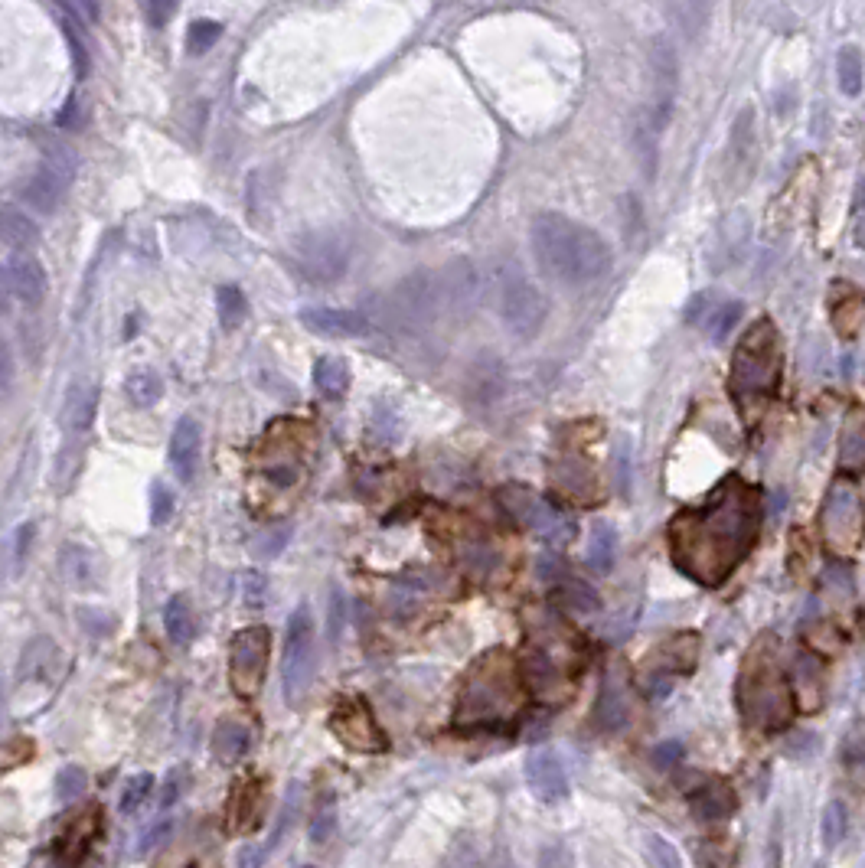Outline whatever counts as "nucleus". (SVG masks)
<instances>
[{
  "label": "nucleus",
  "mask_w": 865,
  "mask_h": 868,
  "mask_svg": "<svg viewBox=\"0 0 865 868\" xmlns=\"http://www.w3.org/2000/svg\"><path fill=\"white\" fill-rule=\"evenodd\" d=\"M761 529L758 490L741 477H725L712 500L683 510L670 523L673 565L702 588H719L745 562Z\"/></svg>",
  "instance_id": "nucleus-1"
},
{
  "label": "nucleus",
  "mask_w": 865,
  "mask_h": 868,
  "mask_svg": "<svg viewBox=\"0 0 865 868\" xmlns=\"http://www.w3.org/2000/svg\"><path fill=\"white\" fill-rule=\"evenodd\" d=\"M529 245L542 275L565 288H582L611 271L608 242L562 213H539L529 226Z\"/></svg>",
  "instance_id": "nucleus-2"
},
{
  "label": "nucleus",
  "mask_w": 865,
  "mask_h": 868,
  "mask_svg": "<svg viewBox=\"0 0 865 868\" xmlns=\"http://www.w3.org/2000/svg\"><path fill=\"white\" fill-rule=\"evenodd\" d=\"M738 712L748 728L764 731H784L794 718V692L790 679L781 666V647L774 634H764L751 643V650L741 663L738 686H735Z\"/></svg>",
  "instance_id": "nucleus-3"
},
{
  "label": "nucleus",
  "mask_w": 865,
  "mask_h": 868,
  "mask_svg": "<svg viewBox=\"0 0 865 868\" xmlns=\"http://www.w3.org/2000/svg\"><path fill=\"white\" fill-rule=\"evenodd\" d=\"M523 705V682L516 660L506 650H490L471 666L457 696V728H500L510 725Z\"/></svg>",
  "instance_id": "nucleus-4"
},
{
  "label": "nucleus",
  "mask_w": 865,
  "mask_h": 868,
  "mask_svg": "<svg viewBox=\"0 0 865 868\" xmlns=\"http://www.w3.org/2000/svg\"><path fill=\"white\" fill-rule=\"evenodd\" d=\"M781 369H784L781 333H777L768 317H761L745 330V337L735 346L728 389H732V395L745 408L755 402H768L777 386H781Z\"/></svg>",
  "instance_id": "nucleus-5"
},
{
  "label": "nucleus",
  "mask_w": 865,
  "mask_h": 868,
  "mask_svg": "<svg viewBox=\"0 0 865 868\" xmlns=\"http://www.w3.org/2000/svg\"><path fill=\"white\" fill-rule=\"evenodd\" d=\"M820 536L833 555H852L865 542V503L852 483L836 480L826 490L820 510Z\"/></svg>",
  "instance_id": "nucleus-6"
},
{
  "label": "nucleus",
  "mask_w": 865,
  "mask_h": 868,
  "mask_svg": "<svg viewBox=\"0 0 865 868\" xmlns=\"http://www.w3.org/2000/svg\"><path fill=\"white\" fill-rule=\"evenodd\" d=\"M444 294L438 275H412L399 281L382 301V320L395 330H422L441 314Z\"/></svg>",
  "instance_id": "nucleus-7"
},
{
  "label": "nucleus",
  "mask_w": 865,
  "mask_h": 868,
  "mask_svg": "<svg viewBox=\"0 0 865 868\" xmlns=\"http://www.w3.org/2000/svg\"><path fill=\"white\" fill-rule=\"evenodd\" d=\"M497 500L519 526L529 529L533 536H539L546 545L562 549V545H568L575 539V523H572V519H568L562 510H555L549 500H542L536 490L519 487V483H510V487L500 490Z\"/></svg>",
  "instance_id": "nucleus-8"
},
{
  "label": "nucleus",
  "mask_w": 865,
  "mask_h": 868,
  "mask_svg": "<svg viewBox=\"0 0 865 868\" xmlns=\"http://www.w3.org/2000/svg\"><path fill=\"white\" fill-rule=\"evenodd\" d=\"M314 679V620L311 611L301 604L294 607L288 617V630H284V676L281 689L284 699L291 705H301Z\"/></svg>",
  "instance_id": "nucleus-9"
},
{
  "label": "nucleus",
  "mask_w": 865,
  "mask_h": 868,
  "mask_svg": "<svg viewBox=\"0 0 865 868\" xmlns=\"http://www.w3.org/2000/svg\"><path fill=\"white\" fill-rule=\"evenodd\" d=\"M549 317V301L516 268L500 275V320L519 340H533Z\"/></svg>",
  "instance_id": "nucleus-10"
},
{
  "label": "nucleus",
  "mask_w": 865,
  "mask_h": 868,
  "mask_svg": "<svg viewBox=\"0 0 865 868\" xmlns=\"http://www.w3.org/2000/svg\"><path fill=\"white\" fill-rule=\"evenodd\" d=\"M696 656H699V637L696 634H676L663 643V647L653 650L644 666L637 673V686L644 689L647 699H666L670 689L676 686V679L689 673L696 666Z\"/></svg>",
  "instance_id": "nucleus-11"
},
{
  "label": "nucleus",
  "mask_w": 865,
  "mask_h": 868,
  "mask_svg": "<svg viewBox=\"0 0 865 868\" xmlns=\"http://www.w3.org/2000/svg\"><path fill=\"white\" fill-rule=\"evenodd\" d=\"M271 637L265 627H245L232 637L229 647V682L239 699L252 702L262 692L265 669H268Z\"/></svg>",
  "instance_id": "nucleus-12"
},
{
  "label": "nucleus",
  "mask_w": 865,
  "mask_h": 868,
  "mask_svg": "<svg viewBox=\"0 0 865 868\" xmlns=\"http://www.w3.org/2000/svg\"><path fill=\"white\" fill-rule=\"evenodd\" d=\"M294 262L311 281L330 284L343 278V271L350 268V242L343 232H307L294 242Z\"/></svg>",
  "instance_id": "nucleus-13"
},
{
  "label": "nucleus",
  "mask_w": 865,
  "mask_h": 868,
  "mask_svg": "<svg viewBox=\"0 0 865 868\" xmlns=\"http://www.w3.org/2000/svg\"><path fill=\"white\" fill-rule=\"evenodd\" d=\"M72 180H76V157L69 147H56L30 177V183L23 186V203L33 206L36 213H53L66 200Z\"/></svg>",
  "instance_id": "nucleus-14"
},
{
  "label": "nucleus",
  "mask_w": 865,
  "mask_h": 868,
  "mask_svg": "<svg viewBox=\"0 0 865 868\" xmlns=\"http://www.w3.org/2000/svg\"><path fill=\"white\" fill-rule=\"evenodd\" d=\"M330 728L346 748L363 751V754H379V751H386V744H389L363 699L340 702L337 712H333V718H330Z\"/></svg>",
  "instance_id": "nucleus-15"
},
{
  "label": "nucleus",
  "mask_w": 865,
  "mask_h": 868,
  "mask_svg": "<svg viewBox=\"0 0 865 868\" xmlns=\"http://www.w3.org/2000/svg\"><path fill=\"white\" fill-rule=\"evenodd\" d=\"M650 72H653V111L650 121L657 134L666 128V121L673 115V98H676V85H679V62H676V49L670 40H653L650 49Z\"/></svg>",
  "instance_id": "nucleus-16"
},
{
  "label": "nucleus",
  "mask_w": 865,
  "mask_h": 868,
  "mask_svg": "<svg viewBox=\"0 0 865 868\" xmlns=\"http://www.w3.org/2000/svg\"><path fill=\"white\" fill-rule=\"evenodd\" d=\"M549 480L552 487L565 493L568 500L582 503V506H595L601 503V480H598V470L591 467V461L578 454H562L559 461L552 464L549 470Z\"/></svg>",
  "instance_id": "nucleus-17"
},
{
  "label": "nucleus",
  "mask_w": 865,
  "mask_h": 868,
  "mask_svg": "<svg viewBox=\"0 0 865 868\" xmlns=\"http://www.w3.org/2000/svg\"><path fill=\"white\" fill-rule=\"evenodd\" d=\"M630 722V676L624 663L604 669V682L595 702V725L601 731H621Z\"/></svg>",
  "instance_id": "nucleus-18"
},
{
  "label": "nucleus",
  "mask_w": 865,
  "mask_h": 868,
  "mask_svg": "<svg viewBox=\"0 0 865 868\" xmlns=\"http://www.w3.org/2000/svg\"><path fill=\"white\" fill-rule=\"evenodd\" d=\"M523 679L529 692L542 702H562L568 699V692H572V673L562 669L555 660H549V656L536 647H529L523 656Z\"/></svg>",
  "instance_id": "nucleus-19"
},
{
  "label": "nucleus",
  "mask_w": 865,
  "mask_h": 868,
  "mask_svg": "<svg viewBox=\"0 0 865 868\" xmlns=\"http://www.w3.org/2000/svg\"><path fill=\"white\" fill-rule=\"evenodd\" d=\"M689 806L699 823L722 826L732 820V813L738 810V797H735V790L728 787V780L702 777L699 787H689Z\"/></svg>",
  "instance_id": "nucleus-20"
},
{
  "label": "nucleus",
  "mask_w": 865,
  "mask_h": 868,
  "mask_svg": "<svg viewBox=\"0 0 865 868\" xmlns=\"http://www.w3.org/2000/svg\"><path fill=\"white\" fill-rule=\"evenodd\" d=\"M301 324L317 333V337H363L369 330V317L360 310H346V307H307L301 310Z\"/></svg>",
  "instance_id": "nucleus-21"
},
{
  "label": "nucleus",
  "mask_w": 865,
  "mask_h": 868,
  "mask_svg": "<svg viewBox=\"0 0 865 868\" xmlns=\"http://www.w3.org/2000/svg\"><path fill=\"white\" fill-rule=\"evenodd\" d=\"M790 692H794V702L803 712H817L823 705V666L817 660V653L810 650H794L790 656Z\"/></svg>",
  "instance_id": "nucleus-22"
},
{
  "label": "nucleus",
  "mask_w": 865,
  "mask_h": 868,
  "mask_svg": "<svg viewBox=\"0 0 865 868\" xmlns=\"http://www.w3.org/2000/svg\"><path fill=\"white\" fill-rule=\"evenodd\" d=\"M203 461V428L196 418H180L177 428H173V438H170V464L177 470V477L183 483H190L196 477Z\"/></svg>",
  "instance_id": "nucleus-23"
},
{
  "label": "nucleus",
  "mask_w": 865,
  "mask_h": 868,
  "mask_svg": "<svg viewBox=\"0 0 865 868\" xmlns=\"http://www.w3.org/2000/svg\"><path fill=\"white\" fill-rule=\"evenodd\" d=\"M98 833H102V813H98V806H85V810L76 816V820H72V826L56 842L59 862H63L66 868H76L85 859V852L92 849V842L98 839Z\"/></svg>",
  "instance_id": "nucleus-24"
},
{
  "label": "nucleus",
  "mask_w": 865,
  "mask_h": 868,
  "mask_svg": "<svg viewBox=\"0 0 865 868\" xmlns=\"http://www.w3.org/2000/svg\"><path fill=\"white\" fill-rule=\"evenodd\" d=\"M526 780H529V790H533L536 797L546 800V803L562 800L568 793L565 767L552 751H533V754H529V758H526Z\"/></svg>",
  "instance_id": "nucleus-25"
},
{
  "label": "nucleus",
  "mask_w": 865,
  "mask_h": 868,
  "mask_svg": "<svg viewBox=\"0 0 865 868\" xmlns=\"http://www.w3.org/2000/svg\"><path fill=\"white\" fill-rule=\"evenodd\" d=\"M7 278H10V291H14L23 304H30V307L43 304L49 281H46L43 265L36 262V258H33L30 252H17L14 258H10V265H7Z\"/></svg>",
  "instance_id": "nucleus-26"
},
{
  "label": "nucleus",
  "mask_w": 865,
  "mask_h": 868,
  "mask_svg": "<svg viewBox=\"0 0 865 868\" xmlns=\"http://www.w3.org/2000/svg\"><path fill=\"white\" fill-rule=\"evenodd\" d=\"M262 820V780H239L229 793V833H252Z\"/></svg>",
  "instance_id": "nucleus-27"
},
{
  "label": "nucleus",
  "mask_w": 865,
  "mask_h": 868,
  "mask_svg": "<svg viewBox=\"0 0 865 868\" xmlns=\"http://www.w3.org/2000/svg\"><path fill=\"white\" fill-rule=\"evenodd\" d=\"M839 467L846 474H862L865 470V408L849 405L839 428Z\"/></svg>",
  "instance_id": "nucleus-28"
},
{
  "label": "nucleus",
  "mask_w": 865,
  "mask_h": 868,
  "mask_svg": "<svg viewBox=\"0 0 865 868\" xmlns=\"http://www.w3.org/2000/svg\"><path fill=\"white\" fill-rule=\"evenodd\" d=\"M833 327L839 337H859V330L865 327V294L852 288L849 281H836L833 291Z\"/></svg>",
  "instance_id": "nucleus-29"
},
{
  "label": "nucleus",
  "mask_w": 865,
  "mask_h": 868,
  "mask_svg": "<svg viewBox=\"0 0 865 868\" xmlns=\"http://www.w3.org/2000/svg\"><path fill=\"white\" fill-rule=\"evenodd\" d=\"M98 415V389L92 382H76L66 395V405H63V425L66 431H89L92 421Z\"/></svg>",
  "instance_id": "nucleus-30"
},
{
  "label": "nucleus",
  "mask_w": 865,
  "mask_h": 868,
  "mask_svg": "<svg viewBox=\"0 0 865 868\" xmlns=\"http://www.w3.org/2000/svg\"><path fill=\"white\" fill-rule=\"evenodd\" d=\"M0 239L10 248H17V252H27V248L40 242V229H36V222L20 206L0 203Z\"/></svg>",
  "instance_id": "nucleus-31"
},
{
  "label": "nucleus",
  "mask_w": 865,
  "mask_h": 868,
  "mask_svg": "<svg viewBox=\"0 0 865 868\" xmlns=\"http://www.w3.org/2000/svg\"><path fill=\"white\" fill-rule=\"evenodd\" d=\"M249 741H252V731L249 725L236 722V718H222L213 731V754L219 764H236L245 758L249 751Z\"/></svg>",
  "instance_id": "nucleus-32"
},
{
  "label": "nucleus",
  "mask_w": 865,
  "mask_h": 868,
  "mask_svg": "<svg viewBox=\"0 0 865 868\" xmlns=\"http://www.w3.org/2000/svg\"><path fill=\"white\" fill-rule=\"evenodd\" d=\"M614 555H617V529L611 523H595L588 552H585V565L595 575H608L614 565Z\"/></svg>",
  "instance_id": "nucleus-33"
},
{
  "label": "nucleus",
  "mask_w": 865,
  "mask_h": 868,
  "mask_svg": "<svg viewBox=\"0 0 865 868\" xmlns=\"http://www.w3.org/2000/svg\"><path fill=\"white\" fill-rule=\"evenodd\" d=\"M59 568H63V575L69 581H76V585H92V581L98 578L95 552H89L79 542H66L63 545V552H59Z\"/></svg>",
  "instance_id": "nucleus-34"
},
{
  "label": "nucleus",
  "mask_w": 865,
  "mask_h": 868,
  "mask_svg": "<svg viewBox=\"0 0 865 868\" xmlns=\"http://www.w3.org/2000/svg\"><path fill=\"white\" fill-rule=\"evenodd\" d=\"M552 598L559 607H568V611L575 614H591L601 607V598L598 591L588 585V581H578V578H565L559 581V585L552 588Z\"/></svg>",
  "instance_id": "nucleus-35"
},
{
  "label": "nucleus",
  "mask_w": 865,
  "mask_h": 868,
  "mask_svg": "<svg viewBox=\"0 0 865 868\" xmlns=\"http://www.w3.org/2000/svg\"><path fill=\"white\" fill-rule=\"evenodd\" d=\"M314 386L330 395V399H340V395L350 389V366H346L343 356H320L314 366Z\"/></svg>",
  "instance_id": "nucleus-36"
},
{
  "label": "nucleus",
  "mask_w": 865,
  "mask_h": 868,
  "mask_svg": "<svg viewBox=\"0 0 865 868\" xmlns=\"http://www.w3.org/2000/svg\"><path fill=\"white\" fill-rule=\"evenodd\" d=\"M839 758H843V767L852 780V787L859 793H865V728L856 725L843 738V748H839Z\"/></svg>",
  "instance_id": "nucleus-37"
},
{
  "label": "nucleus",
  "mask_w": 865,
  "mask_h": 868,
  "mask_svg": "<svg viewBox=\"0 0 865 868\" xmlns=\"http://www.w3.org/2000/svg\"><path fill=\"white\" fill-rule=\"evenodd\" d=\"M741 310H745V304H741V301H728V297L719 294V301L712 304V310H709L706 320H702L699 327L706 330L712 340H725L728 333H732V330L738 327Z\"/></svg>",
  "instance_id": "nucleus-38"
},
{
  "label": "nucleus",
  "mask_w": 865,
  "mask_h": 868,
  "mask_svg": "<svg viewBox=\"0 0 865 868\" xmlns=\"http://www.w3.org/2000/svg\"><path fill=\"white\" fill-rule=\"evenodd\" d=\"M164 627H167V637L173 643H190L196 637V617H193V607L187 598H173L164 611Z\"/></svg>",
  "instance_id": "nucleus-39"
},
{
  "label": "nucleus",
  "mask_w": 865,
  "mask_h": 868,
  "mask_svg": "<svg viewBox=\"0 0 865 868\" xmlns=\"http://www.w3.org/2000/svg\"><path fill=\"white\" fill-rule=\"evenodd\" d=\"M216 310H219V320L226 330H236L245 314H249V301H245V294L236 288V284H222V288L216 291Z\"/></svg>",
  "instance_id": "nucleus-40"
},
{
  "label": "nucleus",
  "mask_w": 865,
  "mask_h": 868,
  "mask_svg": "<svg viewBox=\"0 0 865 868\" xmlns=\"http://www.w3.org/2000/svg\"><path fill=\"white\" fill-rule=\"evenodd\" d=\"M56 656H59V650H56L53 640H46V637L33 640L30 647H27V653H23V660H20V676H27V679H46L49 663H53Z\"/></svg>",
  "instance_id": "nucleus-41"
},
{
  "label": "nucleus",
  "mask_w": 865,
  "mask_h": 868,
  "mask_svg": "<svg viewBox=\"0 0 865 868\" xmlns=\"http://www.w3.org/2000/svg\"><path fill=\"white\" fill-rule=\"evenodd\" d=\"M53 10H56V14H63V30H66L69 49H72V66H76V79H85V76H89V49H85L82 30L76 27V23H82V20L72 17L66 4H56Z\"/></svg>",
  "instance_id": "nucleus-42"
},
{
  "label": "nucleus",
  "mask_w": 865,
  "mask_h": 868,
  "mask_svg": "<svg viewBox=\"0 0 865 868\" xmlns=\"http://www.w3.org/2000/svg\"><path fill=\"white\" fill-rule=\"evenodd\" d=\"M836 76L843 95H859L862 92V53L856 46H843L836 56Z\"/></svg>",
  "instance_id": "nucleus-43"
},
{
  "label": "nucleus",
  "mask_w": 865,
  "mask_h": 868,
  "mask_svg": "<svg viewBox=\"0 0 865 868\" xmlns=\"http://www.w3.org/2000/svg\"><path fill=\"white\" fill-rule=\"evenodd\" d=\"M125 392L138 408H151L154 402H160V395H164V382H160V376H154V372H134L125 382Z\"/></svg>",
  "instance_id": "nucleus-44"
},
{
  "label": "nucleus",
  "mask_w": 865,
  "mask_h": 868,
  "mask_svg": "<svg viewBox=\"0 0 865 868\" xmlns=\"http://www.w3.org/2000/svg\"><path fill=\"white\" fill-rule=\"evenodd\" d=\"M222 36V23L219 20H193L190 30H187V49L190 56H203L209 53Z\"/></svg>",
  "instance_id": "nucleus-45"
},
{
  "label": "nucleus",
  "mask_w": 865,
  "mask_h": 868,
  "mask_svg": "<svg viewBox=\"0 0 865 868\" xmlns=\"http://www.w3.org/2000/svg\"><path fill=\"white\" fill-rule=\"evenodd\" d=\"M820 833H823V846L826 849H833V846L843 842V836H846V810H843V803L826 806L823 820H820Z\"/></svg>",
  "instance_id": "nucleus-46"
},
{
  "label": "nucleus",
  "mask_w": 865,
  "mask_h": 868,
  "mask_svg": "<svg viewBox=\"0 0 865 868\" xmlns=\"http://www.w3.org/2000/svg\"><path fill=\"white\" fill-rule=\"evenodd\" d=\"M644 849H647V862L653 868H679V852L663 836H647Z\"/></svg>",
  "instance_id": "nucleus-47"
},
{
  "label": "nucleus",
  "mask_w": 865,
  "mask_h": 868,
  "mask_svg": "<svg viewBox=\"0 0 865 868\" xmlns=\"http://www.w3.org/2000/svg\"><path fill=\"white\" fill-rule=\"evenodd\" d=\"M673 14L679 17V27H683L689 36H696L709 23V7L706 4H676Z\"/></svg>",
  "instance_id": "nucleus-48"
},
{
  "label": "nucleus",
  "mask_w": 865,
  "mask_h": 868,
  "mask_svg": "<svg viewBox=\"0 0 865 868\" xmlns=\"http://www.w3.org/2000/svg\"><path fill=\"white\" fill-rule=\"evenodd\" d=\"M85 790V771L82 767H66V771H59L56 777V800H76L79 793Z\"/></svg>",
  "instance_id": "nucleus-49"
},
{
  "label": "nucleus",
  "mask_w": 865,
  "mask_h": 868,
  "mask_svg": "<svg viewBox=\"0 0 865 868\" xmlns=\"http://www.w3.org/2000/svg\"><path fill=\"white\" fill-rule=\"evenodd\" d=\"M151 787H154V777H151V774L134 777L131 784H128V790H125V797H121V813H134V810H138V806L147 800V793H151Z\"/></svg>",
  "instance_id": "nucleus-50"
},
{
  "label": "nucleus",
  "mask_w": 865,
  "mask_h": 868,
  "mask_svg": "<svg viewBox=\"0 0 865 868\" xmlns=\"http://www.w3.org/2000/svg\"><path fill=\"white\" fill-rule=\"evenodd\" d=\"M170 516H173V493L164 487V483H154V490H151V523L164 526Z\"/></svg>",
  "instance_id": "nucleus-51"
},
{
  "label": "nucleus",
  "mask_w": 865,
  "mask_h": 868,
  "mask_svg": "<svg viewBox=\"0 0 865 868\" xmlns=\"http://www.w3.org/2000/svg\"><path fill=\"white\" fill-rule=\"evenodd\" d=\"M141 10H144V17H147L151 27H167V23L177 17L180 7L173 4V0H151V4H144Z\"/></svg>",
  "instance_id": "nucleus-52"
},
{
  "label": "nucleus",
  "mask_w": 865,
  "mask_h": 868,
  "mask_svg": "<svg viewBox=\"0 0 865 868\" xmlns=\"http://www.w3.org/2000/svg\"><path fill=\"white\" fill-rule=\"evenodd\" d=\"M719 301V294H712V291H706V294H696L692 297V301L686 304V324H692V327H699L702 320H706V314L712 310V304Z\"/></svg>",
  "instance_id": "nucleus-53"
},
{
  "label": "nucleus",
  "mask_w": 865,
  "mask_h": 868,
  "mask_svg": "<svg viewBox=\"0 0 865 868\" xmlns=\"http://www.w3.org/2000/svg\"><path fill=\"white\" fill-rule=\"evenodd\" d=\"M14 386V353H10V343L0 337V395Z\"/></svg>",
  "instance_id": "nucleus-54"
},
{
  "label": "nucleus",
  "mask_w": 865,
  "mask_h": 868,
  "mask_svg": "<svg viewBox=\"0 0 865 868\" xmlns=\"http://www.w3.org/2000/svg\"><path fill=\"white\" fill-rule=\"evenodd\" d=\"M539 578L555 581V585H559V581L568 578L565 575V562H562V558H555V555H542L539 558Z\"/></svg>",
  "instance_id": "nucleus-55"
},
{
  "label": "nucleus",
  "mask_w": 865,
  "mask_h": 868,
  "mask_svg": "<svg viewBox=\"0 0 865 868\" xmlns=\"http://www.w3.org/2000/svg\"><path fill=\"white\" fill-rule=\"evenodd\" d=\"M653 758H657L660 767H673L679 758H683V744L679 741H663L657 751H653Z\"/></svg>",
  "instance_id": "nucleus-56"
},
{
  "label": "nucleus",
  "mask_w": 865,
  "mask_h": 868,
  "mask_svg": "<svg viewBox=\"0 0 865 868\" xmlns=\"http://www.w3.org/2000/svg\"><path fill=\"white\" fill-rule=\"evenodd\" d=\"M265 588H268V581L262 575H249V578H245V601H249L252 607L262 604L265 601Z\"/></svg>",
  "instance_id": "nucleus-57"
},
{
  "label": "nucleus",
  "mask_w": 865,
  "mask_h": 868,
  "mask_svg": "<svg viewBox=\"0 0 865 868\" xmlns=\"http://www.w3.org/2000/svg\"><path fill=\"white\" fill-rule=\"evenodd\" d=\"M10 278H7V271L0 268V314H7V307H10Z\"/></svg>",
  "instance_id": "nucleus-58"
},
{
  "label": "nucleus",
  "mask_w": 865,
  "mask_h": 868,
  "mask_svg": "<svg viewBox=\"0 0 865 868\" xmlns=\"http://www.w3.org/2000/svg\"><path fill=\"white\" fill-rule=\"evenodd\" d=\"M856 245L865 248V222H859V229H856Z\"/></svg>",
  "instance_id": "nucleus-59"
},
{
  "label": "nucleus",
  "mask_w": 865,
  "mask_h": 868,
  "mask_svg": "<svg viewBox=\"0 0 865 868\" xmlns=\"http://www.w3.org/2000/svg\"><path fill=\"white\" fill-rule=\"evenodd\" d=\"M865 206V183L859 186V193H856V209H862Z\"/></svg>",
  "instance_id": "nucleus-60"
},
{
  "label": "nucleus",
  "mask_w": 865,
  "mask_h": 868,
  "mask_svg": "<svg viewBox=\"0 0 865 868\" xmlns=\"http://www.w3.org/2000/svg\"><path fill=\"white\" fill-rule=\"evenodd\" d=\"M862 868H865V865H862Z\"/></svg>",
  "instance_id": "nucleus-61"
}]
</instances>
